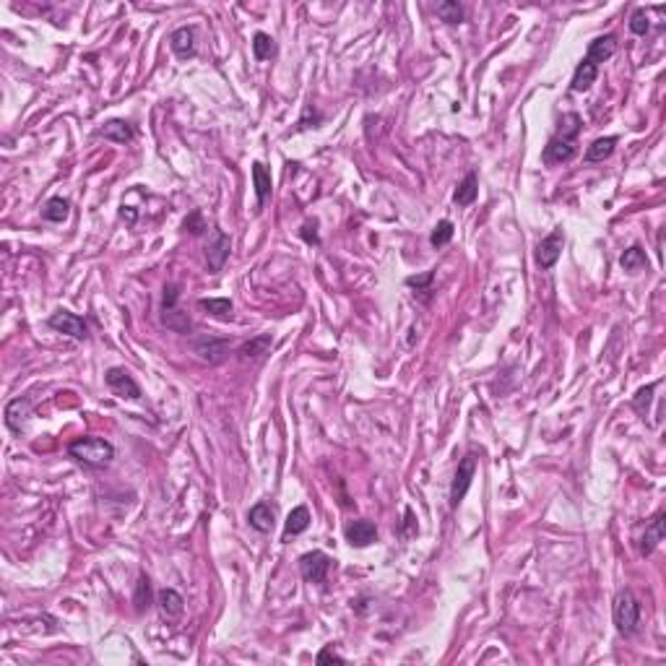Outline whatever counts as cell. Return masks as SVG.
<instances>
[{"instance_id":"cell-1","label":"cell","mask_w":666,"mask_h":666,"mask_svg":"<svg viewBox=\"0 0 666 666\" xmlns=\"http://www.w3.org/2000/svg\"><path fill=\"white\" fill-rule=\"evenodd\" d=\"M583 120L578 112H568L560 117L557 133L549 138V144L544 146L541 159L544 164H565L578 154V136H581Z\"/></svg>"},{"instance_id":"cell-2","label":"cell","mask_w":666,"mask_h":666,"mask_svg":"<svg viewBox=\"0 0 666 666\" xmlns=\"http://www.w3.org/2000/svg\"><path fill=\"white\" fill-rule=\"evenodd\" d=\"M68 455L83 469H107L115 458V445L105 438H78L68 445Z\"/></svg>"},{"instance_id":"cell-3","label":"cell","mask_w":666,"mask_h":666,"mask_svg":"<svg viewBox=\"0 0 666 666\" xmlns=\"http://www.w3.org/2000/svg\"><path fill=\"white\" fill-rule=\"evenodd\" d=\"M612 617H614V628L617 633L625 638L635 635L638 625H640V601L635 598V593L630 588H622L614 598L612 606Z\"/></svg>"},{"instance_id":"cell-4","label":"cell","mask_w":666,"mask_h":666,"mask_svg":"<svg viewBox=\"0 0 666 666\" xmlns=\"http://www.w3.org/2000/svg\"><path fill=\"white\" fill-rule=\"evenodd\" d=\"M188 347L193 349V354H196L201 362H208V364L224 362L229 354V341L221 339V336H211V333L193 336V339L188 341Z\"/></svg>"},{"instance_id":"cell-5","label":"cell","mask_w":666,"mask_h":666,"mask_svg":"<svg viewBox=\"0 0 666 666\" xmlns=\"http://www.w3.org/2000/svg\"><path fill=\"white\" fill-rule=\"evenodd\" d=\"M474 474H477V455L474 453H466L458 461V469H455V477H453V485H450V507H458L461 505V500L466 497V492H469L471 487V479H474Z\"/></svg>"},{"instance_id":"cell-6","label":"cell","mask_w":666,"mask_h":666,"mask_svg":"<svg viewBox=\"0 0 666 666\" xmlns=\"http://www.w3.org/2000/svg\"><path fill=\"white\" fill-rule=\"evenodd\" d=\"M331 565L333 560L326 552H320V549H312V552L300 557V573H302V578L307 583H326Z\"/></svg>"},{"instance_id":"cell-7","label":"cell","mask_w":666,"mask_h":666,"mask_svg":"<svg viewBox=\"0 0 666 666\" xmlns=\"http://www.w3.org/2000/svg\"><path fill=\"white\" fill-rule=\"evenodd\" d=\"M105 383H107V388H110L115 396H120V398H128V401H138V398H141V386H138L136 380H133V375H130L128 370H122V367H110V370L105 372Z\"/></svg>"},{"instance_id":"cell-8","label":"cell","mask_w":666,"mask_h":666,"mask_svg":"<svg viewBox=\"0 0 666 666\" xmlns=\"http://www.w3.org/2000/svg\"><path fill=\"white\" fill-rule=\"evenodd\" d=\"M562 245H565V232H562V227L549 232V235L536 245V265L541 271H552L554 263H557L562 255Z\"/></svg>"},{"instance_id":"cell-9","label":"cell","mask_w":666,"mask_h":666,"mask_svg":"<svg viewBox=\"0 0 666 666\" xmlns=\"http://www.w3.org/2000/svg\"><path fill=\"white\" fill-rule=\"evenodd\" d=\"M47 326L53 328V331H58V333H65V336H70V339H76V341L89 339V328H86V320L78 318L76 312H68V310L53 312V315L47 318Z\"/></svg>"},{"instance_id":"cell-10","label":"cell","mask_w":666,"mask_h":666,"mask_svg":"<svg viewBox=\"0 0 666 666\" xmlns=\"http://www.w3.org/2000/svg\"><path fill=\"white\" fill-rule=\"evenodd\" d=\"M229 253H232V237L224 232V229H213L211 232V243L206 248V260H208V271L219 273L227 263Z\"/></svg>"},{"instance_id":"cell-11","label":"cell","mask_w":666,"mask_h":666,"mask_svg":"<svg viewBox=\"0 0 666 666\" xmlns=\"http://www.w3.org/2000/svg\"><path fill=\"white\" fill-rule=\"evenodd\" d=\"M169 47H172V53L177 55L180 60L196 58V53H198L196 26H180V29H174L172 37H169Z\"/></svg>"},{"instance_id":"cell-12","label":"cell","mask_w":666,"mask_h":666,"mask_svg":"<svg viewBox=\"0 0 666 666\" xmlns=\"http://www.w3.org/2000/svg\"><path fill=\"white\" fill-rule=\"evenodd\" d=\"M248 523L260 534H271L273 526H276V505L268 502V500H260L255 505L250 507L248 513Z\"/></svg>"},{"instance_id":"cell-13","label":"cell","mask_w":666,"mask_h":666,"mask_svg":"<svg viewBox=\"0 0 666 666\" xmlns=\"http://www.w3.org/2000/svg\"><path fill=\"white\" fill-rule=\"evenodd\" d=\"M344 536H347V541L352 546L364 549V546H370L378 539V526L372 521H354L344 529Z\"/></svg>"},{"instance_id":"cell-14","label":"cell","mask_w":666,"mask_h":666,"mask_svg":"<svg viewBox=\"0 0 666 666\" xmlns=\"http://www.w3.org/2000/svg\"><path fill=\"white\" fill-rule=\"evenodd\" d=\"M664 526H666V510H659V513L651 518V523L645 526V534H643V539H640V554H643V557H648V554L664 541Z\"/></svg>"},{"instance_id":"cell-15","label":"cell","mask_w":666,"mask_h":666,"mask_svg":"<svg viewBox=\"0 0 666 666\" xmlns=\"http://www.w3.org/2000/svg\"><path fill=\"white\" fill-rule=\"evenodd\" d=\"M271 344H273L271 333H258V336H253L250 341H245L237 354H240L243 362H258V359H263V356L268 354Z\"/></svg>"},{"instance_id":"cell-16","label":"cell","mask_w":666,"mask_h":666,"mask_svg":"<svg viewBox=\"0 0 666 666\" xmlns=\"http://www.w3.org/2000/svg\"><path fill=\"white\" fill-rule=\"evenodd\" d=\"M614 53H617V37H614V34H604V37H596L588 45L586 60H591L598 68V65H601L604 60H609Z\"/></svg>"},{"instance_id":"cell-17","label":"cell","mask_w":666,"mask_h":666,"mask_svg":"<svg viewBox=\"0 0 666 666\" xmlns=\"http://www.w3.org/2000/svg\"><path fill=\"white\" fill-rule=\"evenodd\" d=\"M26 416H29V398H14L6 406V424L8 430L16 432V435H21Z\"/></svg>"},{"instance_id":"cell-18","label":"cell","mask_w":666,"mask_h":666,"mask_svg":"<svg viewBox=\"0 0 666 666\" xmlns=\"http://www.w3.org/2000/svg\"><path fill=\"white\" fill-rule=\"evenodd\" d=\"M157 604H159L162 614H164L166 620H177L182 614V609H185V598L174 588H162L159 596H157Z\"/></svg>"},{"instance_id":"cell-19","label":"cell","mask_w":666,"mask_h":666,"mask_svg":"<svg viewBox=\"0 0 666 666\" xmlns=\"http://www.w3.org/2000/svg\"><path fill=\"white\" fill-rule=\"evenodd\" d=\"M97 136L112 141V144H130L133 141V128L125 120H110L97 130Z\"/></svg>"},{"instance_id":"cell-20","label":"cell","mask_w":666,"mask_h":666,"mask_svg":"<svg viewBox=\"0 0 666 666\" xmlns=\"http://www.w3.org/2000/svg\"><path fill=\"white\" fill-rule=\"evenodd\" d=\"M198 307L208 312L211 318L229 320L232 318V310H235V302L227 300V297H204V300H198Z\"/></svg>"},{"instance_id":"cell-21","label":"cell","mask_w":666,"mask_h":666,"mask_svg":"<svg viewBox=\"0 0 666 666\" xmlns=\"http://www.w3.org/2000/svg\"><path fill=\"white\" fill-rule=\"evenodd\" d=\"M596 76H598V68L591 60H586V58H583V60L578 63L576 73H573V83H570V89H573V91H588L591 83L596 81Z\"/></svg>"},{"instance_id":"cell-22","label":"cell","mask_w":666,"mask_h":666,"mask_svg":"<svg viewBox=\"0 0 666 666\" xmlns=\"http://www.w3.org/2000/svg\"><path fill=\"white\" fill-rule=\"evenodd\" d=\"M477 196H479V177H477V172H469L461 180L458 190H455L453 201L458 206H471L474 201H477Z\"/></svg>"},{"instance_id":"cell-23","label":"cell","mask_w":666,"mask_h":666,"mask_svg":"<svg viewBox=\"0 0 666 666\" xmlns=\"http://www.w3.org/2000/svg\"><path fill=\"white\" fill-rule=\"evenodd\" d=\"M310 526V510L305 505H297L287 518V526H284V536H297V534H305Z\"/></svg>"},{"instance_id":"cell-24","label":"cell","mask_w":666,"mask_h":666,"mask_svg":"<svg viewBox=\"0 0 666 666\" xmlns=\"http://www.w3.org/2000/svg\"><path fill=\"white\" fill-rule=\"evenodd\" d=\"M620 265L628 273H638V271H643V268L648 271V258H645V250L640 248V245H633V248H628L625 253H622Z\"/></svg>"},{"instance_id":"cell-25","label":"cell","mask_w":666,"mask_h":666,"mask_svg":"<svg viewBox=\"0 0 666 666\" xmlns=\"http://www.w3.org/2000/svg\"><path fill=\"white\" fill-rule=\"evenodd\" d=\"M162 323H164L169 331H177V333H188L190 328H193L188 312H182L180 307H162Z\"/></svg>"},{"instance_id":"cell-26","label":"cell","mask_w":666,"mask_h":666,"mask_svg":"<svg viewBox=\"0 0 666 666\" xmlns=\"http://www.w3.org/2000/svg\"><path fill=\"white\" fill-rule=\"evenodd\" d=\"M614 146H617V136H604L596 138L593 144L586 149V162H604L614 154Z\"/></svg>"},{"instance_id":"cell-27","label":"cell","mask_w":666,"mask_h":666,"mask_svg":"<svg viewBox=\"0 0 666 666\" xmlns=\"http://www.w3.org/2000/svg\"><path fill=\"white\" fill-rule=\"evenodd\" d=\"M253 182H255V196H258V206H263L271 196V174L265 169L260 162L253 164Z\"/></svg>"},{"instance_id":"cell-28","label":"cell","mask_w":666,"mask_h":666,"mask_svg":"<svg viewBox=\"0 0 666 666\" xmlns=\"http://www.w3.org/2000/svg\"><path fill=\"white\" fill-rule=\"evenodd\" d=\"M68 213H70V204L65 198H50L45 204V208H42V219L53 221V224H60V221L68 219Z\"/></svg>"},{"instance_id":"cell-29","label":"cell","mask_w":666,"mask_h":666,"mask_svg":"<svg viewBox=\"0 0 666 666\" xmlns=\"http://www.w3.org/2000/svg\"><path fill=\"white\" fill-rule=\"evenodd\" d=\"M253 55H255V60H260V63L276 58V42H273L271 34L258 31L255 37H253Z\"/></svg>"},{"instance_id":"cell-30","label":"cell","mask_w":666,"mask_h":666,"mask_svg":"<svg viewBox=\"0 0 666 666\" xmlns=\"http://www.w3.org/2000/svg\"><path fill=\"white\" fill-rule=\"evenodd\" d=\"M453 221H448V219H443V221H438V227L432 229V235H430V245L432 248H445L450 240H453Z\"/></svg>"},{"instance_id":"cell-31","label":"cell","mask_w":666,"mask_h":666,"mask_svg":"<svg viewBox=\"0 0 666 666\" xmlns=\"http://www.w3.org/2000/svg\"><path fill=\"white\" fill-rule=\"evenodd\" d=\"M438 16L443 18V21H448V23H461L463 21V6L461 3H455V0H445V3H440L438 8Z\"/></svg>"},{"instance_id":"cell-32","label":"cell","mask_w":666,"mask_h":666,"mask_svg":"<svg viewBox=\"0 0 666 666\" xmlns=\"http://www.w3.org/2000/svg\"><path fill=\"white\" fill-rule=\"evenodd\" d=\"M432 279H435V271H424L422 276H409V279H406V287L416 289L414 295H422V300L427 302L432 292Z\"/></svg>"},{"instance_id":"cell-33","label":"cell","mask_w":666,"mask_h":666,"mask_svg":"<svg viewBox=\"0 0 666 666\" xmlns=\"http://www.w3.org/2000/svg\"><path fill=\"white\" fill-rule=\"evenodd\" d=\"M133 604H136V612H146V609L152 606V583H149V578H146V576L138 578Z\"/></svg>"},{"instance_id":"cell-34","label":"cell","mask_w":666,"mask_h":666,"mask_svg":"<svg viewBox=\"0 0 666 666\" xmlns=\"http://www.w3.org/2000/svg\"><path fill=\"white\" fill-rule=\"evenodd\" d=\"M656 386H659V383H651V386L640 388V391H638V393L633 396V409H635L640 416L648 414V403H651L653 393H656Z\"/></svg>"},{"instance_id":"cell-35","label":"cell","mask_w":666,"mask_h":666,"mask_svg":"<svg viewBox=\"0 0 666 666\" xmlns=\"http://www.w3.org/2000/svg\"><path fill=\"white\" fill-rule=\"evenodd\" d=\"M648 29H651V23H648V14H645V8H638L635 14L630 16V31L633 34H648Z\"/></svg>"},{"instance_id":"cell-36","label":"cell","mask_w":666,"mask_h":666,"mask_svg":"<svg viewBox=\"0 0 666 666\" xmlns=\"http://www.w3.org/2000/svg\"><path fill=\"white\" fill-rule=\"evenodd\" d=\"M182 227H185V232H190V235H204L206 229H208V224L204 221V213L196 208V211H190V216L185 219Z\"/></svg>"},{"instance_id":"cell-37","label":"cell","mask_w":666,"mask_h":666,"mask_svg":"<svg viewBox=\"0 0 666 666\" xmlns=\"http://www.w3.org/2000/svg\"><path fill=\"white\" fill-rule=\"evenodd\" d=\"M315 229H318V221H305V224H302V232H300L305 243L320 245V237H318V232H315Z\"/></svg>"},{"instance_id":"cell-38","label":"cell","mask_w":666,"mask_h":666,"mask_svg":"<svg viewBox=\"0 0 666 666\" xmlns=\"http://www.w3.org/2000/svg\"><path fill=\"white\" fill-rule=\"evenodd\" d=\"M318 664H347V659H344V656H339V653H336L331 645H328V648H323V651L318 653Z\"/></svg>"},{"instance_id":"cell-39","label":"cell","mask_w":666,"mask_h":666,"mask_svg":"<svg viewBox=\"0 0 666 666\" xmlns=\"http://www.w3.org/2000/svg\"><path fill=\"white\" fill-rule=\"evenodd\" d=\"M122 219H128V221H136V211H125V206H122Z\"/></svg>"}]
</instances>
